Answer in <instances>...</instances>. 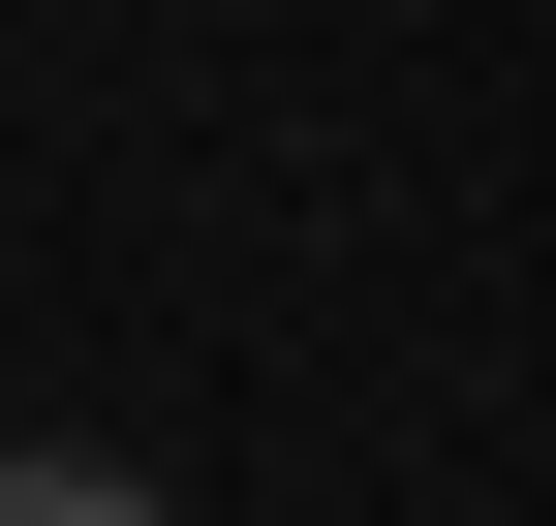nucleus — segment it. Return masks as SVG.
Returning a JSON list of instances; mask_svg holds the SVG:
<instances>
[{
	"label": "nucleus",
	"instance_id": "nucleus-1",
	"mask_svg": "<svg viewBox=\"0 0 556 526\" xmlns=\"http://www.w3.org/2000/svg\"><path fill=\"white\" fill-rule=\"evenodd\" d=\"M0 526H186L155 465H93V434H62V465H0Z\"/></svg>",
	"mask_w": 556,
	"mask_h": 526
}]
</instances>
